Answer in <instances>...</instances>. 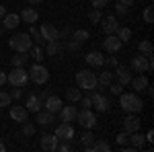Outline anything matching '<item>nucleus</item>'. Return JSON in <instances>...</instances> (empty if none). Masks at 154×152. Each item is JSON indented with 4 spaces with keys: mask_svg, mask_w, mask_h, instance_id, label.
<instances>
[{
    "mask_svg": "<svg viewBox=\"0 0 154 152\" xmlns=\"http://www.w3.org/2000/svg\"><path fill=\"white\" fill-rule=\"evenodd\" d=\"M119 105L125 113H140L144 103L136 93H121L119 95Z\"/></svg>",
    "mask_w": 154,
    "mask_h": 152,
    "instance_id": "nucleus-1",
    "label": "nucleus"
},
{
    "mask_svg": "<svg viewBox=\"0 0 154 152\" xmlns=\"http://www.w3.org/2000/svg\"><path fill=\"white\" fill-rule=\"evenodd\" d=\"M8 47L14 51H29L33 47V39L29 33H17L8 39Z\"/></svg>",
    "mask_w": 154,
    "mask_h": 152,
    "instance_id": "nucleus-2",
    "label": "nucleus"
},
{
    "mask_svg": "<svg viewBox=\"0 0 154 152\" xmlns=\"http://www.w3.org/2000/svg\"><path fill=\"white\" fill-rule=\"evenodd\" d=\"M76 82H78V88H84V91H88V93L99 86L95 72H91V70H78L76 72Z\"/></svg>",
    "mask_w": 154,
    "mask_h": 152,
    "instance_id": "nucleus-3",
    "label": "nucleus"
},
{
    "mask_svg": "<svg viewBox=\"0 0 154 152\" xmlns=\"http://www.w3.org/2000/svg\"><path fill=\"white\" fill-rule=\"evenodd\" d=\"M27 80H29V72L23 66H17L11 70V74H6V82H11L12 86H19V88H23Z\"/></svg>",
    "mask_w": 154,
    "mask_h": 152,
    "instance_id": "nucleus-4",
    "label": "nucleus"
},
{
    "mask_svg": "<svg viewBox=\"0 0 154 152\" xmlns=\"http://www.w3.org/2000/svg\"><path fill=\"white\" fill-rule=\"evenodd\" d=\"M29 80H33L35 84H45L49 80V72L48 68L43 66V64H33L31 68H29Z\"/></svg>",
    "mask_w": 154,
    "mask_h": 152,
    "instance_id": "nucleus-5",
    "label": "nucleus"
},
{
    "mask_svg": "<svg viewBox=\"0 0 154 152\" xmlns=\"http://www.w3.org/2000/svg\"><path fill=\"white\" fill-rule=\"evenodd\" d=\"M76 121L82 126V128H86V129H93L97 126V117H95V113L91 111V109H86V107H82L78 113H76Z\"/></svg>",
    "mask_w": 154,
    "mask_h": 152,
    "instance_id": "nucleus-6",
    "label": "nucleus"
},
{
    "mask_svg": "<svg viewBox=\"0 0 154 152\" xmlns=\"http://www.w3.org/2000/svg\"><path fill=\"white\" fill-rule=\"evenodd\" d=\"M130 68L134 72H138V74H142V72H150V64H148V58L140 54V56H134L130 62Z\"/></svg>",
    "mask_w": 154,
    "mask_h": 152,
    "instance_id": "nucleus-7",
    "label": "nucleus"
},
{
    "mask_svg": "<svg viewBox=\"0 0 154 152\" xmlns=\"http://www.w3.org/2000/svg\"><path fill=\"white\" fill-rule=\"evenodd\" d=\"M91 107L93 109H97V111H107L109 109V99H107L105 95H101V93H93L91 91Z\"/></svg>",
    "mask_w": 154,
    "mask_h": 152,
    "instance_id": "nucleus-8",
    "label": "nucleus"
},
{
    "mask_svg": "<svg viewBox=\"0 0 154 152\" xmlns=\"http://www.w3.org/2000/svg\"><path fill=\"white\" fill-rule=\"evenodd\" d=\"M39 33H41V37H43L45 41H60V31L49 23L41 25V27H39Z\"/></svg>",
    "mask_w": 154,
    "mask_h": 152,
    "instance_id": "nucleus-9",
    "label": "nucleus"
},
{
    "mask_svg": "<svg viewBox=\"0 0 154 152\" xmlns=\"http://www.w3.org/2000/svg\"><path fill=\"white\" fill-rule=\"evenodd\" d=\"M99 23H101V29H103V33H105V35H111V33H115V31H117V27H119L117 19H115L113 14H109V17H103Z\"/></svg>",
    "mask_w": 154,
    "mask_h": 152,
    "instance_id": "nucleus-10",
    "label": "nucleus"
},
{
    "mask_svg": "<svg viewBox=\"0 0 154 152\" xmlns=\"http://www.w3.org/2000/svg\"><path fill=\"white\" fill-rule=\"evenodd\" d=\"M58 140H70L72 142V138H74V129H72V123H60L58 128H56V134H54Z\"/></svg>",
    "mask_w": 154,
    "mask_h": 152,
    "instance_id": "nucleus-11",
    "label": "nucleus"
},
{
    "mask_svg": "<svg viewBox=\"0 0 154 152\" xmlns=\"http://www.w3.org/2000/svg\"><path fill=\"white\" fill-rule=\"evenodd\" d=\"M103 47H105L109 54H117L119 49H121V41H119V37L115 33H111V35H107L103 39Z\"/></svg>",
    "mask_w": 154,
    "mask_h": 152,
    "instance_id": "nucleus-12",
    "label": "nucleus"
},
{
    "mask_svg": "<svg viewBox=\"0 0 154 152\" xmlns=\"http://www.w3.org/2000/svg\"><path fill=\"white\" fill-rule=\"evenodd\" d=\"M0 21H2V29H4V31H11V29H17V27L21 25V17L14 14V12H11V14L6 12Z\"/></svg>",
    "mask_w": 154,
    "mask_h": 152,
    "instance_id": "nucleus-13",
    "label": "nucleus"
},
{
    "mask_svg": "<svg viewBox=\"0 0 154 152\" xmlns=\"http://www.w3.org/2000/svg\"><path fill=\"white\" fill-rule=\"evenodd\" d=\"M115 76H117V82L119 84H123V86H125V84H130L131 82V78H134V76H131V70L130 68H125V66H115Z\"/></svg>",
    "mask_w": 154,
    "mask_h": 152,
    "instance_id": "nucleus-14",
    "label": "nucleus"
},
{
    "mask_svg": "<svg viewBox=\"0 0 154 152\" xmlns=\"http://www.w3.org/2000/svg\"><path fill=\"white\" fill-rule=\"evenodd\" d=\"M60 117H62V121H66V123H72V121H76V107L74 105H62V109L58 111Z\"/></svg>",
    "mask_w": 154,
    "mask_h": 152,
    "instance_id": "nucleus-15",
    "label": "nucleus"
},
{
    "mask_svg": "<svg viewBox=\"0 0 154 152\" xmlns=\"http://www.w3.org/2000/svg\"><path fill=\"white\" fill-rule=\"evenodd\" d=\"M140 129V119L134 115V113H130V115L123 119V132L125 134H134V132H138Z\"/></svg>",
    "mask_w": 154,
    "mask_h": 152,
    "instance_id": "nucleus-16",
    "label": "nucleus"
},
{
    "mask_svg": "<svg viewBox=\"0 0 154 152\" xmlns=\"http://www.w3.org/2000/svg\"><path fill=\"white\" fill-rule=\"evenodd\" d=\"M41 148L45 152H56V148H58V138L54 134H43L41 136Z\"/></svg>",
    "mask_w": 154,
    "mask_h": 152,
    "instance_id": "nucleus-17",
    "label": "nucleus"
},
{
    "mask_svg": "<svg viewBox=\"0 0 154 152\" xmlns=\"http://www.w3.org/2000/svg\"><path fill=\"white\" fill-rule=\"evenodd\" d=\"M27 115H29V111H27L23 105H14V107H11V119H12V121H19V123H23V121H27Z\"/></svg>",
    "mask_w": 154,
    "mask_h": 152,
    "instance_id": "nucleus-18",
    "label": "nucleus"
},
{
    "mask_svg": "<svg viewBox=\"0 0 154 152\" xmlns=\"http://www.w3.org/2000/svg\"><path fill=\"white\" fill-rule=\"evenodd\" d=\"M84 60H86V64H88V66H93V68H101V66H103V62H105V56H103L101 51H88Z\"/></svg>",
    "mask_w": 154,
    "mask_h": 152,
    "instance_id": "nucleus-19",
    "label": "nucleus"
},
{
    "mask_svg": "<svg viewBox=\"0 0 154 152\" xmlns=\"http://www.w3.org/2000/svg\"><path fill=\"white\" fill-rule=\"evenodd\" d=\"M43 109H48V111H51V113H58L60 109H62V101H60V97L49 95L48 99L43 101Z\"/></svg>",
    "mask_w": 154,
    "mask_h": 152,
    "instance_id": "nucleus-20",
    "label": "nucleus"
},
{
    "mask_svg": "<svg viewBox=\"0 0 154 152\" xmlns=\"http://www.w3.org/2000/svg\"><path fill=\"white\" fill-rule=\"evenodd\" d=\"M41 107H43V101L39 99V95H29V97H27V107H25V109H27L29 113H37Z\"/></svg>",
    "mask_w": 154,
    "mask_h": 152,
    "instance_id": "nucleus-21",
    "label": "nucleus"
},
{
    "mask_svg": "<svg viewBox=\"0 0 154 152\" xmlns=\"http://www.w3.org/2000/svg\"><path fill=\"white\" fill-rule=\"evenodd\" d=\"M54 115H56V113H51L48 109H39V111H37V123H39V126H51L54 119H56Z\"/></svg>",
    "mask_w": 154,
    "mask_h": 152,
    "instance_id": "nucleus-22",
    "label": "nucleus"
},
{
    "mask_svg": "<svg viewBox=\"0 0 154 152\" xmlns=\"http://www.w3.org/2000/svg\"><path fill=\"white\" fill-rule=\"evenodd\" d=\"M130 84L134 86V91H136V93H142V91H146V86H148V78H146L144 74H138L136 78H131Z\"/></svg>",
    "mask_w": 154,
    "mask_h": 152,
    "instance_id": "nucleus-23",
    "label": "nucleus"
},
{
    "mask_svg": "<svg viewBox=\"0 0 154 152\" xmlns=\"http://www.w3.org/2000/svg\"><path fill=\"white\" fill-rule=\"evenodd\" d=\"M21 21H25V23H29V25H33V23H37V19H39V12L35 11V8H25L21 14Z\"/></svg>",
    "mask_w": 154,
    "mask_h": 152,
    "instance_id": "nucleus-24",
    "label": "nucleus"
},
{
    "mask_svg": "<svg viewBox=\"0 0 154 152\" xmlns=\"http://www.w3.org/2000/svg\"><path fill=\"white\" fill-rule=\"evenodd\" d=\"M88 31L86 29H76V31H72L70 33V39L74 41V43H78V45H82L84 41H88Z\"/></svg>",
    "mask_w": 154,
    "mask_h": 152,
    "instance_id": "nucleus-25",
    "label": "nucleus"
},
{
    "mask_svg": "<svg viewBox=\"0 0 154 152\" xmlns=\"http://www.w3.org/2000/svg\"><path fill=\"white\" fill-rule=\"evenodd\" d=\"M62 51H64V47L62 43L58 41H45V56H62Z\"/></svg>",
    "mask_w": 154,
    "mask_h": 152,
    "instance_id": "nucleus-26",
    "label": "nucleus"
},
{
    "mask_svg": "<svg viewBox=\"0 0 154 152\" xmlns=\"http://www.w3.org/2000/svg\"><path fill=\"white\" fill-rule=\"evenodd\" d=\"M128 142H131V146L138 150V148H144V142H146V138H144L142 134L134 132V134H128Z\"/></svg>",
    "mask_w": 154,
    "mask_h": 152,
    "instance_id": "nucleus-27",
    "label": "nucleus"
},
{
    "mask_svg": "<svg viewBox=\"0 0 154 152\" xmlns=\"http://www.w3.org/2000/svg\"><path fill=\"white\" fill-rule=\"evenodd\" d=\"M43 54H45V51H43V45H33L31 49H29V56L35 60L37 64H41V62H43V58H45Z\"/></svg>",
    "mask_w": 154,
    "mask_h": 152,
    "instance_id": "nucleus-28",
    "label": "nucleus"
},
{
    "mask_svg": "<svg viewBox=\"0 0 154 152\" xmlns=\"http://www.w3.org/2000/svg\"><path fill=\"white\" fill-rule=\"evenodd\" d=\"M27 58H29V51H17V56H12V60H11L12 68H17V66H25Z\"/></svg>",
    "mask_w": 154,
    "mask_h": 152,
    "instance_id": "nucleus-29",
    "label": "nucleus"
},
{
    "mask_svg": "<svg viewBox=\"0 0 154 152\" xmlns=\"http://www.w3.org/2000/svg\"><path fill=\"white\" fill-rule=\"evenodd\" d=\"M138 49H140V54H144V56H152L154 54V47H152V41L150 39H142L138 43Z\"/></svg>",
    "mask_w": 154,
    "mask_h": 152,
    "instance_id": "nucleus-30",
    "label": "nucleus"
},
{
    "mask_svg": "<svg viewBox=\"0 0 154 152\" xmlns=\"http://www.w3.org/2000/svg\"><path fill=\"white\" fill-rule=\"evenodd\" d=\"M115 35L119 37V41H121V43H128V41L131 39V29H128V27H117Z\"/></svg>",
    "mask_w": 154,
    "mask_h": 152,
    "instance_id": "nucleus-31",
    "label": "nucleus"
},
{
    "mask_svg": "<svg viewBox=\"0 0 154 152\" xmlns=\"http://www.w3.org/2000/svg\"><path fill=\"white\" fill-rule=\"evenodd\" d=\"M29 35L33 39V45H43V43H45V39L41 37V33H39L37 27H31V29H29Z\"/></svg>",
    "mask_w": 154,
    "mask_h": 152,
    "instance_id": "nucleus-32",
    "label": "nucleus"
},
{
    "mask_svg": "<svg viewBox=\"0 0 154 152\" xmlns=\"http://www.w3.org/2000/svg\"><path fill=\"white\" fill-rule=\"evenodd\" d=\"M66 99H68L70 103H78V101L82 99L80 88H68V91H66Z\"/></svg>",
    "mask_w": 154,
    "mask_h": 152,
    "instance_id": "nucleus-33",
    "label": "nucleus"
},
{
    "mask_svg": "<svg viewBox=\"0 0 154 152\" xmlns=\"http://www.w3.org/2000/svg\"><path fill=\"white\" fill-rule=\"evenodd\" d=\"M97 82H99V84H105V86H109V84H111V82H113V72H101V76H99V78H97Z\"/></svg>",
    "mask_w": 154,
    "mask_h": 152,
    "instance_id": "nucleus-34",
    "label": "nucleus"
},
{
    "mask_svg": "<svg viewBox=\"0 0 154 152\" xmlns=\"http://www.w3.org/2000/svg\"><path fill=\"white\" fill-rule=\"evenodd\" d=\"M109 150H111V146H109L105 140L93 142V152H109Z\"/></svg>",
    "mask_w": 154,
    "mask_h": 152,
    "instance_id": "nucleus-35",
    "label": "nucleus"
},
{
    "mask_svg": "<svg viewBox=\"0 0 154 152\" xmlns=\"http://www.w3.org/2000/svg\"><path fill=\"white\" fill-rule=\"evenodd\" d=\"M80 140H82V144H93V142H95V138H93V132L84 128V132L80 134Z\"/></svg>",
    "mask_w": 154,
    "mask_h": 152,
    "instance_id": "nucleus-36",
    "label": "nucleus"
},
{
    "mask_svg": "<svg viewBox=\"0 0 154 152\" xmlns=\"http://www.w3.org/2000/svg\"><path fill=\"white\" fill-rule=\"evenodd\" d=\"M56 150H60V152H70L72 150L70 140H58V148H56Z\"/></svg>",
    "mask_w": 154,
    "mask_h": 152,
    "instance_id": "nucleus-37",
    "label": "nucleus"
},
{
    "mask_svg": "<svg viewBox=\"0 0 154 152\" xmlns=\"http://www.w3.org/2000/svg\"><path fill=\"white\" fill-rule=\"evenodd\" d=\"M144 23H154V8L152 6H146V11H144Z\"/></svg>",
    "mask_w": 154,
    "mask_h": 152,
    "instance_id": "nucleus-38",
    "label": "nucleus"
},
{
    "mask_svg": "<svg viewBox=\"0 0 154 152\" xmlns=\"http://www.w3.org/2000/svg\"><path fill=\"white\" fill-rule=\"evenodd\" d=\"M11 105V93L0 91V107H8Z\"/></svg>",
    "mask_w": 154,
    "mask_h": 152,
    "instance_id": "nucleus-39",
    "label": "nucleus"
},
{
    "mask_svg": "<svg viewBox=\"0 0 154 152\" xmlns=\"http://www.w3.org/2000/svg\"><path fill=\"white\" fill-rule=\"evenodd\" d=\"M88 19H91V23H99V21L103 19V14H101L99 8H93V11L88 12Z\"/></svg>",
    "mask_w": 154,
    "mask_h": 152,
    "instance_id": "nucleus-40",
    "label": "nucleus"
},
{
    "mask_svg": "<svg viewBox=\"0 0 154 152\" xmlns=\"http://www.w3.org/2000/svg\"><path fill=\"white\" fill-rule=\"evenodd\" d=\"M119 62H117V58L115 56H105V62H103V66H109V68H115Z\"/></svg>",
    "mask_w": 154,
    "mask_h": 152,
    "instance_id": "nucleus-41",
    "label": "nucleus"
},
{
    "mask_svg": "<svg viewBox=\"0 0 154 152\" xmlns=\"http://www.w3.org/2000/svg\"><path fill=\"white\" fill-rule=\"evenodd\" d=\"M23 134H25V136H33V134H35V126H31V123L23 121Z\"/></svg>",
    "mask_w": 154,
    "mask_h": 152,
    "instance_id": "nucleus-42",
    "label": "nucleus"
},
{
    "mask_svg": "<svg viewBox=\"0 0 154 152\" xmlns=\"http://www.w3.org/2000/svg\"><path fill=\"white\" fill-rule=\"evenodd\" d=\"M109 88H111V93H113V95H121V93H123V84H119V82H115V84L111 82Z\"/></svg>",
    "mask_w": 154,
    "mask_h": 152,
    "instance_id": "nucleus-43",
    "label": "nucleus"
},
{
    "mask_svg": "<svg viewBox=\"0 0 154 152\" xmlns=\"http://www.w3.org/2000/svg\"><path fill=\"white\" fill-rule=\"evenodd\" d=\"M91 4H93V8H105L107 4H109V0H91Z\"/></svg>",
    "mask_w": 154,
    "mask_h": 152,
    "instance_id": "nucleus-44",
    "label": "nucleus"
},
{
    "mask_svg": "<svg viewBox=\"0 0 154 152\" xmlns=\"http://www.w3.org/2000/svg\"><path fill=\"white\" fill-rule=\"evenodd\" d=\"M115 11H117V14H128L130 8H128V6H123L121 2H117V4H115Z\"/></svg>",
    "mask_w": 154,
    "mask_h": 152,
    "instance_id": "nucleus-45",
    "label": "nucleus"
},
{
    "mask_svg": "<svg viewBox=\"0 0 154 152\" xmlns=\"http://www.w3.org/2000/svg\"><path fill=\"white\" fill-rule=\"evenodd\" d=\"M21 97H23V91L19 86H14V91L11 93V99H21Z\"/></svg>",
    "mask_w": 154,
    "mask_h": 152,
    "instance_id": "nucleus-46",
    "label": "nucleus"
},
{
    "mask_svg": "<svg viewBox=\"0 0 154 152\" xmlns=\"http://www.w3.org/2000/svg\"><path fill=\"white\" fill-rule=\"evenodd\" d=\"M78 103H80L82 107H86V109H91V97H84V99H80Z\"/></svg>",
    "mask_w": 154,
    "mask_h": 152,
    "instance_id": "nucleus-47",
    "label": "nucleus"
},
{
    "mask_svg": "<svg viewBox=\"0 0 154 152\" xmlns=\"http://www.w3.org/2000/svg\"><path fill=\"white\" fill-rule=\"evenodd\" d=\"M125 142H128V134H125V132H121V134L117 136V144H125Z\"/></svg>",
    "mask_w": 154,
    "mask_h": 152,
    "instance_id": "nucleus-48",
    "label": "nucleus"
},
{
    "mask_svg": "<svg viewBox=\"0 0 154 152\" xmlns=\"http://www.w3.org/2000/svg\"><path fill=\"white\" fill-rule=\"evenodd\" d=\"M49 95H51V93H49L48 88H43V93H39V99H41V101H45V99H48Z\"/></svg>",
    "mask_w": 154,
    "mask_h": 152,
    "instance_id": "nucleus-49",
    "label": "nucleus"
},
{
    "mask_svg": "<svg viewBox=\"0 0 154 152\" xmlns=\"http://www.w3.org/2000/svg\"><path fill=\"white\" fill-rule=\"evenodd\" d=\"M6 84V72H0V86Z\"/></svg>",
    "mask_w": 154,
    "mask_h": 152,
    "instance_id": "nucleus-50",
    "label": "nucleus"
},
{
    "mask_svg": "<svg viewBox=\"0 0 154 152\" xmlns=\"http://www.w3.org/2000/svg\"><path fill=\"white\" fill-rule=\"evenodd\" d=\"M144 138H146V140H148V142H152V140H154V132H152V129H150V132H148V134H146Z\"/></svg>",
    "mask_w": 154,
    "mask_h": 152,
    "instance_id": "nucleus-51",
    "label": "nucleus"
},
{
    "mask_svg": "<svg viewBox=\"0 0 154 152\" xmlns=\"http://www.w3.org/2000/svg\"><path fill=\"white\" fill-rule=\"evenodd\" d=\"M119 2H121V4H123V6H128V8H130L131 4H134V0H119Z\"/></svg>",
    "mask_w": 154,
    "mask_h": 152,
    "instance_id": "nucleus-52",
    "label": "nucleus"
},
{
    "mask_svg": "<svg viewBox=\"0 0 154 152\" xmlns=\"http://www.w3.org/2000/svg\"><path fill=\"white\" fill-rule=\"evenodd\" d=\"M4 14H6V6H2V4H0V19H2Z\"/></svg>",
    "mask_w": 154,
    "mask_h": 152,
    "instance_id": "nucleus-53",
    "label": "nucleus"
},
{
    "mask_svg": "<svg viewBox=\"0 0 154 152\" xmlns=\"http://www.w3.org/2000/svg\"><path fill=\"white\" fill-rule=\"evenodd\" d=\"M27 2H29V4H41L43 0H27Z\"/></svg>",
    "mask_w": 154,
    "mask_h": 152,
    "instance_id": "nucleus-54",
    "label": "nucleus"
},
{
    "mask_svg": "<svg viewBox=\"0 0 154 152\" xmlns=\"http://www.w3.org/2000/svg\"><path fill=\"white\" fill-rule=\"evenodd\" d=\"M4 150H6V146H4V144L0 142V152H4Z\"/></svg>",
    "mask_w": 154,
    "mask_h": 152,
    "instance_id": "nucleus-55",
    "label": "nucleus"
},
{
    "mask_svg": "<svg viewBox=\"0 0 154 152\" xmlns=\"http://www.w3.org/2000/svg\"><path fill=\"white\" fill-rule=\"evenodd\" d=\"M2 31H4V29H2V27H0V35H2Z\"/></svg>",
    "mask_w": 154,
    "mask_h": 152,
    "instance_id": "nucleus-56",
    "label": "nucleus"
}]
</instances>
